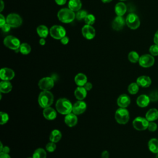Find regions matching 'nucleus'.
<instances>
[{
  "label": "nucleus",
  "mask_w": 158,
  "mask_h": 158,
  "mask_svg": "<svg viewBox=\"0 0 158 158\" xmlns=\"http://www.w3.org/2000/svg\"><path fill=\"white\" fill-rule=\"evenodd\" d=\"M146 118L149 122H154L158 118V110L156 108L150 109L146 114Z\"/></svg>",
  "instance_id": "obj_22"
},
{
  "label": "nucleus",
  "mask_w": 158,
  "mask_h": 158,
  "mask_svg": "<svg viewBox=\"0 0 158 158\" xmlns=\"http://www.w3.org/2000/svg\"><path fill=\"white\" fill-rule=\"evenodd\" d=\"M0 158H11V157L9 155V154H6V153L1 152V153H0Z\"/></svg>",
  "instance_id": "obj_48"
},
{
  "label": "nucleus",
  "mask_w": 158,
  "mask_h": 158,
  "mask_svg": "<svg viewBox=\"0 0 158 158\" xmlns=\"http://www.w3.org/2000/svg\"><path fill=\"white\" fill-rule=\"evenodd\" d=\"M148 148L152 153H158V139L152 138L148 142Z\"/></svg>",
  "instance_id": "obj_28"
},
{
  "label": "nucleus",
  "mask_w": 158,
  "mask_h": 158,
  "mask_svg": "<svg viewBox=\"0 0 158 158\" xmlns=\"http://www.w3.org/2000/svg\"><path fill=\"white\" fill-rule=\"evenodd\" d=\"M115 118L119 124H126L130 118L128 110L126 108H118L115 114Z\"/></svg>",
  "instance_id": "obj_4"
},
{
  "label": "nucleus",
  "mask_w": 158,
  "mask_h": 158,
  "mask_svg": "<svg viewBox=\"0 0 158 158\" xmlns=\"http://www.w3.org/2000/svg\"><path fill=\"white\" fill-rule=\"evenodd\" d=\"M61 138H62V133L59 130H57V129L53 130L49 135L50 141L55 143L59 141Z\"/></svg>",
  "instance_id": "obj_26"
},
{
  "label": "nucleus",
  "mask_w": 158,
  "mask_h": 158,
  "mask_svg": "<svg viewBox=\"0 0 158 158\" xmlns=\"http://www.w3.org/2000/svg\"><path fill=\"white\" fill-rule=\"evenodd\" d=\"M44 117L49 120H52L56 118L57 112L54 109L51 107L44 108L43 111Z\"/></svg>",
  "instance_id": "obj_18"
},
{
  "label": "nucleus",
  "mask_w": 158,
  "mask_h": 158,
  "mask_svg": "<svg viewBox=\"0 0 158 158\" xmlns=\"http://www.w3.org/2000/svg\"><path fill=\"white\" fill-rule=\"evenodd\" d=\"M6 23V19L3 16L2 14H0V27Z\"/></svg>",
  "instance_id": "obj_43"
},
{
  "label": "nucleus",
  "mask_w": 158,
  "mask_h": 158,
  "mask_svg": "<svg viewBox=\"0 0 158 158\" xmlns=\"http://www.w3.org/2000/svg\"><path fill=\"white\" fill-rule=\"evenodd\" d=\"M46 152L43 148H38L36 149L33 154V158H46Z\"/></svg>",
  "instance_id": "obj_30"
},
{
  "label": "nucleus",
  "mask_w": 158,
  "mask_h": 158,
  "mask_svg": "<svg viewBox=\"0 0 158 158\" xmlns=\"http://www.w3.org/2000/svg\"><path fill=\"white\" fill-rule=\"evenodd\" d=\"M0 116H1V120H0L1 125H4L8 122L9 117V115L7 113L1 111L0 112Z\"/></svg>",
  "instance_id": "obj_36"
},
{
  "label": "nucleus",
  "mask_w": 158,
  "mask_h": 158,
  "mask_svg": "<svg viewBox=\"0 0 158 158\" xmlns=\"http://www.w3.org/2000/svg\"><path fill=\"white\" fill-rule=\"evenodd\" d=\"M101 1H102V2H103L104 3H107V2H109L112 1V0H101Z\"/></svg>",
  "instance_id": "obj_52"
},
{
  "label": "nucleus",
  "mask_w": 158,
  "mask_h": 158,
  "mask_svg": "<svg viewBox=\"0 0 158 158\" xmlns=\"http://www.w3.org/2000/svg\"><path fill=\"white\" fill-rule=\"evenodd\" d=\"M88 14L87 12L85 10H80L77 11V14H75V17L77 18V20H81L83 19H85V18L86 17V15Z\"/></svg>",
  "instance_id": "obj_34"
},
{
  "label": "nucleus",
  "mask_w": 158,
  "mask_h": 158,
  "mask_svg": "<svg viewBox=\"0 0 158 158\" xmlns=\"http://www.w3.org/2000/svg\"><path fill=\"white\" fill-rule=\"evenodd\" d=\"M39 43H40V44L41 46H43V45H44V44H45V43H46V41H45L44 38H41L40 40Z\"/></svg>",
  "instance_id": "obj_50"
},
{
  "label": "nucleus",
  "mask_w": 158,
  "mask_h": 158,
  "mask_svg": "<svg viewBox=\"0 0 158 158\" xmlns=\"http://www.w3.org/2000/svg\"><path fill=\"white\" fill-rule=\"evenodd\" d=\"M69 37L67 36H64L62 38L60 39V42H61V43H62V44H64V45L67 44L69 43Z\"/></svg>",
  "instance_id": "obj_42"
},
{
  "label": "nucleus",
  "mask_w": 158,
  "mask_h": 158,
  "mask_svg": "<svg viewBox=\"0 0 158 158\" xmlns=\"http://www.w3.org/2000/svg\"><path fill=\"white\" fill-rule=\"evenodd\" d=\"M149 121L146 118V117H137L133 121V126L135 129L138 131H143L148 129L149 125Z\"/></svg>",
  "instance_id": "obj_8"
},
{
  "label": "nucleus",
  "mask_w": 158,
  "mask_h": 158,
  "mask_svg": "<svg viewBox=\"0 0 158 158\" xmlns=\"http://www.w3.org/2000/svg\"><path fill=\"white\" fill-rule=\"evenodd\" d=\"M157 128V125L156 123L154 122H149V125L148 127V129L149 130V131L154 132L155 131H156Z\"/></svg>",
  "instance_id": "obj_39"
},
{
  "label": "nucleus",
  "mask_w": 158,
  "mask_h": 158,
  "mask_svg": "<svg viewBox=\"0 0 158 158\" xmlns=\"http://www.w3.org/2000/svg\"><path fill=\"white\" fill-rule=\"evenodd\" d=\"M66 1H67V0H55L56 3L59 6L65 4L66 3Z\"/></svg>",
  "instance_id": "obj_47"
},
{
  "label": "nucleus",
  "mask_w": 158,
  "mask_h": 158,
  "mask_svg": "<svg viewBox=\"0 0 158 158\" xmlns=\"http://www.w3.org/2000/svg\"><path fill=\"white\" fill-rule=\"evenodd\" d=\"M73 104L66 98H60L56 103V108L58 112L62 115H67L72 112Z\"/></svg>",
  "instance_id": "obj_1"
},
{
  "label": "nucleus",
  "mask_w": 158,
  "mask_h": 158,
  "mask_svg": "<svg viewBox=\"0 0 158 158\" xmlns=\"http://www.w3.org/2000/svg\"><path fill=\"white\" fill-rule=\"evenodd\" d=\"M1 152H4V153H6V154H9V152H10V148H9L8 146H5L3 147L2 150L1 151Z\"/></svg>",
  "instance_id": "obj_49"
},
{
  "label": "nucleus",
  "mask_w": 158,
  "mask_h": 158,
  "mask_svg": "<svg viewBox=\"0 0 158 158\" xmlns=\"http://www.w3.org/2000/svg\"><path fill=\"white\" fill-rule=\"evenodd\" d=\"M81 33L83 36L87 40H92L96 35L95 29L89 25H85L82 27Z\"/></svg>",
  "instance_id": "obj_13"
},
{
  "label": "nucleus",
  "mask_w": 158,
  "mask_h": 158,
  "mask_svg": "<svg viewBox=\"0 0 158 158\" xmlns=\"http://www.w3.org/2000/svg\"><path fill=\"white\" fill-rule=\"evenodd\" d=\"M149 96L146 94H141L136 99V104L139 107H146L150 102Z\"/></svg>",
  "instance_id": "obj_20"
},
{
  "label": "nucleus",
  "mask_w": 158,
  "mask_h": 158,
  "mask_svg": "<svg viewBox=\"0 0 158 158\" xmlns=\"http://www.w3.org/2000/svg\"><path fill=\"white\" fill-rule=\"evenodd\" d=\"M127 12V6L122 2H119L115 6V12L118 16H123Z\"/></svg>",
  "instance_id": "obj_24"
},
{
  "label": "nucleus",
  "mask_w": 158,
  "mask_h": 158,
  "mask_svg": "<svg viewBox=\"0 0 158 158\" xmlns=\"http://www.w3.org/2000/svg\"><path fill=\"white\" fill-rule=\"evenodd\" d=\"M137 84L143 88H148L151 84V79L149 77L146 75H141L136 79Z\"/></svg>",
  "instance_id": "obj_19"
},
{
  "label": "nucleus",
  "mask_w": 158,
  "mask_h": 158,
  "mask_svg": "<svg viewBox=\"0 0 158 158\" xmlns=\"http://www.w3.org/2000/svg\"><path fill=\"white\" fill-rule=\"evenodd\" d=\"M139 85L137 83H131L128 86V91L131 94H135L139 91Z\"/></svg>",
  "instance_id": "obj_33"
},
{
  "label": "nucleus",
  "mask_w": 158,
  "mask_h": 158,
  "mask_svg": "<svg viewBox=\"0 0 158 158\" xmlns=\"http://www.w3.org/2000/svg\"><path fill=\"white\" fill-rule=\"evenodd\" d=\"M120 1H126V0H120Z\"/></svg>",
  "instance_id": "obj_55"
},
{
  "label": "nucleus",
  "mask_w": 158,
  "mask_h": 158,
  "mask_svg": "<svg viewBox=\"0 0 158 158\" xmlns=\"http://www.w3.org/2000/svg\"><path fill=\"white\" fill-rule=\"evenodd\" d=\"M131 102L130 98L126 94H122L118 96L117 99V104L120 107L126 108Z\"/></svg>",
  "instance_id": "obj_16"
},
{
  "label": "nucleus",
  "mask_w": 158,
  "mask_h": 158,
  "mask_svg": "<svg viewBox=\"0 0 158 158\" xmlns=\"http://www.w3.org/2000/svg\"><path fill=\"white\" fill-rule=\"evenodd\" d=\"M126 23V20L123 19L122 16H117L112 23V27L115 30H120L123 28L125 24Z\"/></svg>",
  "instance_id": "obj_15"
},
{
  "label": "nucleus",
  "mask_w": 158,
  "mask_h": 158,
  "mask_svg": "<svg viewBox=\"0 0 158 158\" xmlns=\"http://www.w3.org/2000/svg\"><path fill=\"white\" fill-rule=\"evenodd\" d=\"M149 98L150 100L152 101H156L158 99V93L156 91H153L149 94Z\"/></svg>",
  "instance_id": "obj_40"
},
{
  "label": "nucleus",
  "mask_w": 158,
  "mask_h": 158,
  "mask_svg": "<svg viewBox=\"0 0 158 158\" xmlns=\"http://www.w3.org/2000/svg\"><path fill=\"white\" fill-rule=\"evenodd\" d=\"M155 62V59L153 56L151 54H143L140 56L139 59V64L140 66L144 68H149L152 67Z\"/></svg>",
  "instance_id": "obj_11"
},
{
  "label": "nucleus",
  "mask_w": 158,
  "mask_h": 158,
  "mask_svg": "<svg viewBox=\"0 0 158 158\" xmlns=\"http://www.w3.org/2000/svg\"><path fill=\"white\" fill-rule=\"evenodd\" d=\"M56 149V145L55 143L53 142H49L48 143L46 146V149L49 152H54Z\"/></svg>",
  "instance_id": "obj_38"
},
{
  "label": "nucleus",
  "mask_w": 158,
  "mask_h": 158,
  "mask_svg": "<svg viewBox=\"0 0 158 158\" xmlns=\"http://www.w3.org/2000/svg\"><path fill=\"white\" fill-rule=\"evenodd\" d=\"M36 32L39 36H40L41 38H45L48 36L49 31L46 26L41 25L37 27Z\"/></svg>",
  "instance_id": "obj_29"
},
{
  "label": "nucleus",
  "mask_w": 158,
  "mask_h": 158,
  "mask_svg": "<svg viewBox=\"0 0 158 158\" xmlns=\"http://www.w3.org/2000/svg\"><path fill=\"white\" fill-rule=\"evenodd\" d=\"M74 81L78 86H83L87 82V77L83 73H79L76 75Z\"/></svg>",
  "instance_id": "obj_23"
},
{
  "label": "nucleus",
  "mask_w": 158,
  "mask_h": 158,
  "mask_svg": "<svg viewBox=\"0 0 158 158\" xmlns=\"http://www.w3.org/2000/svg\"><path fill=\"white\" fill-rule=\"evenodd\" d=\"M12 86L9 81L2 80L0 83V91L1 93H8L11 91Z\"/></svg>",
  "instance_id": "obj_25"
},
{
  "label": "nucleus",
  "mask_w": 158,
  "mask_h": 158,
  "mask_svg": "<svg viewBox=\"0 0 158 158\" xmlns=\"http://www.w3.org/2000/svg\"><path fill=\"white\" fill-rule=\"evenodd\" d=\"M6 23L12 28H17L22 25V19L19 14L11 13L7 15L6 17Z\"/></svg>",
  "instance_id": "obj_7"
},
{
  "label": "nucleus",
  "mask_w": 158,
  "mask_h": 158,
  "mask_svg": "<svg viewBox=\"0 0 158 158\" xmlns=\"http://www.w3.org/2000/svg\"><path fill=\"white\" fill-rule=\"evenodd\" d=\"M127 25L132 30H136L140 25V20L137 15L133 13L129 14L125 19Z\"/></svg>",
  "instance_id": "obj_9"
},
{
  "label": "nucleus",
  "mask_w": 158,
  "mask_h": 158,
  "mask_svg": "<svg viewBox=\"0 0 158 158\" xmlns=\"http://www.w3.org/2000/svg\"><path fill=\"white\" fill-rule=\"evenodd\" d=\"M3 43L6 47L14 51L19 50V48L21 44L20 40L17 38L12 35H9L5 37Z\"/></svg>",
  "instance_id": "obj_5"
},
{
  "label": "nucleus",
  "mask_w": 158,
  "mask_h": 158,
  "mask_svg": "<svg viewBox=\"0 0 158 158\" xmlns=\"http://www.w3.org/2000/svg\"><path fill=\"white\" fill-rule=\"evenodd\" d=\"M153 40H154V44L158 45V30L156 31V32L155 34H154Z\"/></svg>",
  "instance_id": "obj_45"
},
{
  "label": "nucleus",
  "mask_w": 158,
  "mask_h": 158,
  "mask_svg": "<svg viewBox=\"0 0 158 158\" xmlns=\"http://www.w3.org/2000/svg\"><path fill=\"white\" fill-rule=\"evenodd\" d=\"M156 158H158V153H157V156H156Z\"/></svg>",
  "instance_id": "obj_54"
},
{
  "label": "nucleus",
  "mask_w": 158,
  "mask_h": 158,
  "mask_svg": "<svg viewBox=\"0 0 158 158\" xmlns=\"http://www.w3.org/2000/svg\"><path fill=\"white\" fill-rule=\"evenodd\" d=\"M15 77V72L9 68H2L0 70V78L2 80L10 81Z\"/></svg>",
  "instance_id": "obj_14"
},
{
  "label": "nucleus",
  "mask_w": 158,
  "mask_h": 158,
  "mask_svg": "<svg viewBox=\"0 0 158 158\" xmlns=\"http://www.w3.org/2000/svg\"><path fill=\"white\" fill-rule=\"evenodd\" d=\"M83 86H84V88L86 89V91H89V90L91 89V88H92V87H93V85H92L91 83L87 81Z\"/></svg>",
  "instance_id": "obj_44"
},
{
  "label": "nucleus",
  "mask_w": 158,
  "mask_h": 158,
  "mask_svg": "<svg viewBox=\"0 0 158 158\" xmlns=\"http://www.w3.org/2000/svg\"><path fill=\"white\" fill-rule=\"evenodd\" d=\"M57 17L59 21L62 23H70L75 18V14L69 8L61 9L57 13Z\"/></svg>",
  "instance_id": "obj_3"
},
{
  "label": "nucleus",
  "mask_w": 158,
  "mask_h": 158,
  "mask_svg": "<svg viewBox=\"0 0 158 158\" xmlns=\"http://www.w3.org/2000/svg\"><path fill=\"white\" fill-rule=\"evenodd\" d=\"M64 122L65 124L69 127H73L75 126L78 122V118L77 117V115L73 114V112L65 115L64 118Z\"/></svg>",
  "instance_id": "obj_17"
},
{
  "label": "nucleus",
  "mask_w": 158,
  "mask_h": 158,
  "mask_svg": "<svg viewBox=\"0 0 158 158\" xmlns=\"http://www.w3.org/2000/svg\"><path fill=\"white\" fill-rule=\"evenodd\" d=\"M54 85V80L52 77H46L41 78L38 82V87L42 91H49Z\"/></svg>",
  "instance_id": "obj_10"
},
{
  "label": "nucleus",
  "mask_w": 158,
  "mask_h": 158,
  "mask_svg": "<svg viewBox=\"0 0 158 158\" xmlns=\"http://www.w3.org/2000/svg\"><path fill=\"white\" fill-rule=\"evenodd\" d=\"M0 145H1V146H0V147H1V148H0V151H1H1L2 150V148H3V147H4V146H3L2 143L1 142L0 143Z\"/></svg>",
  "instance_id": "obj_53"
},
{
  "label": "nucleus",
  "mask_w": 158,
  "mask_h": 158,
  "mask_svg": "<svg viewBox=\"0 0 158 158\" xmlns=\"http://www.w3.org/2000/svg\"><path fill=\"white\" fill-rule=\"evenodd\" d=\"M28 158H33V157H28Z\"/></svg>",
  "instance_id": "obj_56"
},
{
  "label": "nucleus",
  "mask_w": 158,
  "mask_h": 158,
  "mask_svg": "<svg viewBox=\"0 0 158 158\" xmlns=\"http://www.w3.org/2000/svg\"><path fill=\"white\" fill-rule=\"evenodd\" d=\"M74 95L78 100H83L87 95V91L84 86H78L74 91Z\"/></svg>",
  "instance_id": "obj_21"
},
{
  "label": "nucleus",
  "mask_w": 158,
  "mask_h": 158,
  "mask_svg": "<svg viewBox=\"0 0 158 158\" xmlns=\"http://www.w3.org/2000/svg\"><path fill=\"white\" fill-rule=\"evenodd\" d=\"M1 28L2 30L4 32H8V31H10L11 27H10L8 23H6L4 24V25L1 26Z\"/></svg>",
  "instance_id": "obj_41"
},
{
  "label": "nucleus",
  "mask_w": 158,
  "mask_h": 158,
  "mask_svg": "<svg viewBox=\"0 0 158 158\" xmlns=\"http://www.w3.org/2000/svg\"><path fill=\"white\" fill-rule=\"evenodd\" d=\"M81 2L80 0H70L68 4L69 8L73 12H77L81 8Z\"/></svg>",
  "instance_id": "obj_27"
},
{
  "label": "nucleus",
  "mask_w": 158,
  "mask_h": 158,
  "mask_svg": "<svg viewBox=\"0 0 158 158\" xmlns=\"http://www.w3.org/2000/svg\"><path fill=\"white\" fill-rule=\"evenodd\" d=\"M19 51L23 55L28 54L31 51V46L28 43H22L19 48Z\"/></svg>",
  "instance_id": "obj_31"
},
{
  "label": "nucleus",
  "mask_w": 158,
  "mask_h": 158,
  "mask_svg": "<svg viewBox=\"0 0 158 158\" xmlns=\"http://www.w3.org/2000/svg\"><path fill=\"white\" fill-rule=\"evenodd\" d=\"M149 52L153 56H158V45L157 44H153L150 46L149 48Z\"/></svg>",
  "instance_id": "obj_37"
},
{
  "label": "nucleus",
  "mask_w": 158,
  "mask_h": 158,
  "mask_svg": "<svg viewBox=\"0 0 158 158\" xmlns=\"http://www.w3.org/2000/svg\"><path fill=\"white\" fill-rule=\"evenodd\" d=\"M38 102L43 109L50 107L54 102V96L49 91H43L38 96Z\"/></svg>",
  "instance_id": "obj_2"
},
{
  "label": "nucleus",
  "mask_w": 158,
  "mask_h": 158,
  "mask_svg": "<svg viewBox=\"0 0 158 158\" xmlns=\"http://www.w3.org/2000/svg\"><path fill=\"white\" fill-rule=\"evenodd\" d=\"M86 109V104L83 100H78L73 104L72 112L75 114L80 115L85 112Z\"/></svg>",
  "instance_id": "obj_12"
},
{
  "label": "nucleus",
  "mask_w": 158,
  "mask_h": 158,
  "mask_svg": "<svg viewBox=\"0 0 158 158\" xmlns=\"http://www.w3.org/2000/svg\"><path fill=\"white\" fill-rule=\"evenodd\" d=\"M84 20H85V22L86 25H91L95 22V17L93 14H88L86 15V17L85 18Z\"/></svg>",
  "instance_id": "obj_35"
},
{
  "label": "nucleus",
  "mask_w": 158,
  "mask_h": 158,
  "mask_svg": "<svg viewBox=\"0 0 158 158\" xmlns=\"http://www.w3.org/2000/svg\"><path fill=\"white\" fill-rule=\"evenodd\" d=\"M109 153L107 151H104L101 154V158H109Z\"/></svg>",
  "instance_id": "obj_46"
},
{
  "label": "nucleus",
  "mask_w": 158,
  "mask_h": 158,
  "mask_svg": "<svg viewBox=\"0 0 158 158\" xmlns=\"http://www.w3.org/2000/svg\"><path fill=\"white\" fill-rule=\"evenodd\" d=\"M139 56L136 51H131L128 55V59L132 63H136L139 61Z\"/></svg>",
  "instance_id": "obj_32"
},
{
  "label": "nucleus",
  "mask_w": 158,
  "mask_h": 158,
  "mask_svg": "<svg viewBox=\"0 0 158 158\" xmlns=\"http://www.w3.org/2000/svg\"><path fill=\"white\" fill-rule=\"evenodd\" d=\"M1 1V8H0V11H2L3 9H4V2L2 0H0Z\"/></svg>",
  "instance_id": "obj_51"
},
{
  "label": "nucleus",
  "mask_w": 158,
  "mask_h": 158,
  "mask_svg": "<svg viewBox=\"0 0 158 158\" xmlns=\"http://www.w3.org/2000/svg\"><path fill=\"white\" fill-rule=\"evenodd\" d=\"M50 35L56 40H60L66 35L65 28L61 25H55L51 27L49 29Z\"/></svg>",
  "instance_id": "obj_6"
}]
</instances>
